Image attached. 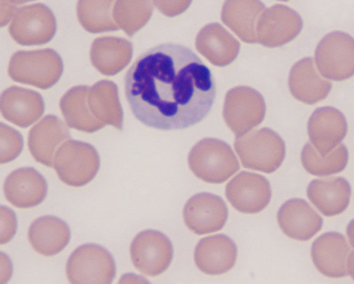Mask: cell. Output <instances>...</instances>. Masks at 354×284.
I'll return each mask as SVG.
<instances>
[{
    "instance_id": "cell-1",
    "label": "cell",
    "mask_w": 354,
    "mask_h": 284,
    "mask_svg": "<svg viewBox=\"0 0 354 284\" xmlns=\"http://www.w3.org/2000/svg\"><path fill=\"white\" fill-rule=\"evenodd\" d=\"M126 99L142 124L158 130L189 128L210 112L216 82L187 47L160 44L138 57L124 78Z\"/></svg>"
},
{
    "instance_id": "cell-2",
    "label": "cell",
    "mask_w": 354,
    "mask_h": 284,
    "mask_svg": "<svg viewBox=\"0 0 354 284\" xmlns=\"http://www.w3.org/2000/svg\"><path fill=\"white\" fill-rule=\"evenodd\" d=\"M188 163L197 178L212 184L225 182L240 167L232 148L214 138L198 141L189 151Z\"/></svg>"
},
{
    "instance_id": "cell-3",
    "label": "cell",
    "mask_w": 354,
    "mask_h": 284,
    "mask_svg": "<svg viewBox=\"0 0 354 284\" xmlns=\"http://www.w3.org/2000/svg\"><path fill=\"white\" fill-rule=\"evenodd\" d=\"M63 69L62 57L53 49L18 51L9 62L8 75L19 83L49 89L58 83Z\"/></svg>"
},
{
    "instance_id": "cell-4",
    "label": "cell",
    "mask_w": 354,
    "mask_h": 284,
    "mask_svg": "<svg viewBox=\"0 0 354 284\" xmlns=\"http://www.w3.org/2000/svg\"><path fill=\"white\" fill-rule=\"evenodd\" d=\"M235 146L245 168L271 173L279 168L286 157V144L276 132L261 128L236 139Z\"/></svg>"
},
{
    "instance_id": "cell-5",
    "label": "cell",
    "mask_w": 354,
    "mask_h": 284,
    "mask_svg": "<svg viewBox=\"0 0 354 284\" xmlns=\"http://www.w3.org/2000/svg\"><path fill=\"white\" fill-rule=\"evenodd\" d=\"M100 157L87 142L68 140L57 151L53 168L59 179L71 187H83L99 172Z\"/></svg>"
},
{
    "instance_id": "cell-6",
    "label": "cell",
    "mask_w": 354,
    "mask_h": 284,
    "mask_svg": "<svg viewBox=\"0 0 354 284\" xmlns=\"http://www.w3.org/2000/svg\"><path fill=\"white\" fill-rule=\"evenodd\" d=\"M66 272L73 284H110L115 277L116 265L102 246L88 244L73 251L66 262Z\"/></svg>"
},
{
    "instance_id": "cell-7",
    "label": "cell",
    "mask_w": 354,
    "mask_h": 284,
    "mask_svg": "<svg viewBox=\"0 0 354 284\" xmlns=\"http://www.w3.org/2000/svg\"><path fill=\"white\" fill-rule=\"evenodd\" d=\"M223 114L227 127L236 136H241L263 121L264 98L254 88L234 87L226 94Z\"/></svg>"
},
{
    "instance_id": "cell-8",
    "label": "cell",
    "mask_w": 354,
    "mask_h": 284,
    "mask_svg": "<svg viewBox=\"0 0 354 284\" xmlns=\"http://www.w3.org/2000/svg\"><path fill=\"white\" fill-rule=\"evenodd\" d=\"M319 71L328 80L344 81L354 76V39L343 31L322 37L315 49Z\"/></svg>"
},
{
    "instance_id": "cell-9",
    "label": "cell",
    "mask_w": 354,
    "mask_h": 284,
    "mask_svg": "<svg viewBox=\"0 0 354 284\" xmlns=\"http://www.w3.org/2000/svg\"><path fill=\"white\" fill-rule=\"evenodd\" d=\"M173 255L171 241L157 230L139 233L131 245L133 265L147 276H157L165 272L171 264Z\"/></svg>"
},
{
    "instance_id": "cell-10",
    "label": "cell",
    "mask_w": 354,
    "mask_h": 284,
    "mask_svg": "<svg viewBox=\"0 0 354 284\" xmlns=\"http://www.w3.org/2000/svg\"><path fill=\"white\" fill-rule=\"evenodd\" d=\"M9 31L15 42L20 45H43L55 37V15L42 4L24 6L15 12Z\"/></svg>"
},
{
    "instance_id": "cell-11",
    "label": "cell",
    "mask_w": 354,
    "mask_h": 284,
    "mask_svg": "<svg viewBox=\"0 0 354 284\" xmlns=\"http://www.w3.org/2000/svg\"><path fill=\"white\" fill-rule=\"evenodd\" d=\"M303 28L301 17L292 8L274 5L266 9L257 27L258 43L266 47H279L298 37Z\"/></svg>"
},
{
    "instance_id": "cell-12",
    "label": "cell",
    "mask_w": 354,
    "mask_h": 284,
    "mask_svg": "<svg viewBox=\"0 0 354 284\" xmlns=\"http://www.w3.org/2000/svg\"><path fill=\"white\" fill-rule=\"evenodd\" d=\"M271 195L270 182L255 172H240L226 187L227 200L236 211L245 214L261 213L270 204Z\"/></svg>"
},
{
    "instance_id": "cell-13",
    "label": "cell",
    "mask_w": 354,
    "mask_h": 284,
    "mask_svg": "<svg viewBox=\"0 0 354 284\" xmlns=\"http://www.w3.org/2000/svg\"><path fill=\"white\" fill-rule=\"evenodd\" d=\"M185 225L196 235L219 231L227 220L223 199L210 193H199L189 199L183 208Z\"/></svg>"
},
{
    "instance_id": "cell-14",
    "label": "cell",
    "mask_w": 354,
    "mask_h": 284,
    "mask_svg": "<svg viewBox=\"0 0 354 284\" xmlns=\"http://www.w3.org/2000/svg\"><path fill=\"white\" fill-rule=\"evenodd\" d=\"M352 250L348 241L336 232L325 233L312 245L311 256L319 272L331 278L349 274V258Z\"/></svg>"
},
{
    "instance_id": "cell-15",
    "label": "cell",
    "mask_w": 354,
    "mask_h": 284,
    "mask_svg": "<svg viewBox=\"0 0 354 284\" xmlns=\"http://www.w3.org/2000/svg\"><path fill=\"white\" fill-rule=\"evenodd\" d=\"M68 140H71V132L68 125L58 116L48 115L31 128L28 145L37 162L53 167L57 151Z\"/></svg>"
},
{
    "instance_id": "cell-16",
    "label": "cell",
    "mask_w": 354,
    "mask_h": 284,
    "mask_svg": "<svg viewBox=\"0 0 354 284\" xmlns=\"http://www.w3.org/2000/svg\"><path fill=\"white\" fill-rule=\"evenodd\" d=\"M288 85L295 99L309 105L324 100L332 87L331 82L321 73L311 57L303 58L292 66Z\"/></svg>"
},
{
    "instance_id": "cell-17",
    "label": "cell",
    "mask_w": 354,
    "mask_h": 284,
    "mask_svg": "<svg viewBox=\"0 0 354 284\" xmlns=\"http://www.w3.org/2000/svg\"><path fill=\"white\" fill-rule=\"evenodd\" d=\"M3 189L9 203L21 209H28L43 203L48 185L37 170L24 167L6 177Z\"/></svg>"
},
{
    "instance_id": "cell-18",
    "label": "cell",
    "mask_w": 354,
    "mask_h": 284,
    "mask_svg": "<svg viewBox=\"0 0 354 284\" xmlns=\"http://www.w3.org/2000/svg\"><path fill=\"white\" fill-rule=\"evenodd\" d=\"M308 132L316 150L326 154L342 142L347 134V123L344 114L333 107H322L310 116Z\"/></svg>"
},
{
    "instance_id": "cell-19",
    "label": "cell",
    "mask_w": 354,
    "mask_h": 284,
    "mask_svg": "<svg viewBox=\"0 0 354 284\" xmlns=\"http://www.w3.org/2000/svg\"><path fill=\"white\" fill-rule=\"evenodd\" d=\"M278 224L288 238L308 241L322 229V217L308 202L290 199L281 206L277 213Z\"/></svg>"
},
{
    "instance_id": "cell-20",
    "label": "cell",
    "mask_w": 354,
    "mask_h": 284,
    "mask_svg": "<svg viewBox=\"0 0 354 284\" xmlns=\"http://www.w3.org/2000/svg\"><path fill=\"white\" fill-rule=\"evenodd\" d=\"M238 248L224 235L207 236L198 242L194 251L196 266L204 274L220 276L235 266Z\"/></svg>"
},
{
    "instance_id": "cell-21",
    "label": "cell",
    "mask_w": 354,
    "mask_h": 284,
    "mask_svg": "<svg viewBox=\"0 0 354 284\" xmlns=\"http://www.w3.org/2000/svg\"><path fill=\"white\" fill-rule=\"evenodd\" d=\"M0 108L3 118L26 128L43 116L44 103L43 97L36 91L11 87L3 91Z\"/></svg>"
},
{
    "instance_id": "cell-22",
    "label": "cell",
    "mask_w": 354,
    "mask_h": 284,
    "mask_svg": "<svg viewBox=\"0 0 354 284\" xmlns=\"http://www.w3.org/2000/svg\"><path fill=\"white\" fill-rule=\"evenodd\" d=\"M196 48L212 64L225 67L238 57L240 43L221 24L211 23L199 30Z\"/></svg>"
},
{
    "instance_id": "cell-23",
    "label": "cell",
    "mask_w": 354,
    "mask_h": 284,
    "mask_svg": "<svg viewBox=\"0 0 354 284\" xmlns=\"http://www.w3.org/2000/svg\"><path fill=\"white\" fill-rule=\"evenodd\" d=\"M266 9L261 0H225L221 20L243 42L256 44L259 21Z\"/></svg>"
},
{
    "instance_id": "cell-24",
    "label": "cell",
    "mask_w": 354,
    "mask_h": 284,
    "mask_svg": "<svg viewBox=\"0 0 354 284\" xmlns=\"http://www.w3.org/2000/svg\"><path fill=\"white\" fill-rule=\"evenodd\" d=\"M350 183L341 177H330L310 182L308 197L325 216L339 215L348 207L351 199Z\"/></svg>"
},
{
    "instance_id": "cell-25",
    "label": "cell",
    "mask_w": 354,
    "mask_h": 284,
    "mask_svg": "<svg viewBox=\"0 0 354 284\" xmlns=\"http://www.w3.org/2000/svg\"><path fill=\"white\" fill-rule=\"evenodd\" d=\"M71 229L64 220L43 216L34 220L28 229V241L35 251L52 257L64 250L71 241Z\"/></svg>"
},
{
    "instance_id": "cell-26",
    "label": "cell",
    "mask_w": 354,
    "mask_h": 284,
    "mask_svg": "<svg viewBox=\"0 0 354 284\" xmlns=\"http://www.w3.org/2000/svg\"><path fill=\"white\" fill-rule=\"evenodd\" d=\"M87 103L93 118L104 126L112 125L122 131L123 110L117 85L112 81L101 80L88 87Z\"/></svg>"
},
{
    "instance_id": "cell-27",
    "label": "cell",
    "mask_w": 354,
    "mask_h": 284,
    "mask_svg": "<svg viewBox=\"0 0 354 284\" xmlns=\"http://www.w3.org/2000/svg\"><path fill=\"white\" fill-rule=\"evenodd\" d=\"M132 55V44L116 37H102L95 39L90 53L94 68L106 76L115 75L127 67Z\"/></svg>"
},
{
    "instance_id": "cell-28",
    "label": "cell",
    "mask_w": 354,
    "mask_h": 284,
    "mask_svg": "<svg viewBox=\"0 0 354 284\" xmlns=\"http://www.w3.org/2000/svg\"><path fill=\"white\" fill-rule=\"evenodd\" d=\"M88 85H77L62 96L59 107L66 124L75 130L93 132L105 127L91 115L87 103Z\"/></svg>"
},
{
    "instance_id": "cell-29",
    "label": "cell",
    "mask_w": 354,
    "mask_h": 284,
    "mask_svg": "<svg viewBox=\"0 0 354 284\" xmlns=\"http://www.w3.org/2000/svg\"><path fill=\"white\" fill-rule=\"evenodd\" d=\"M349 154L344 144H339L326 154H322L311 142L301 152V163L306 172L315 176H328L342 172L348 163Z\"/></svg>"
},
{
    "instance_id": "cell-30",
    "label": "cell",
    "mask_w": 354,
    "mask_h": 284,
    "mask_svg": "<svg viewBox=\"0 0 354 284\" xmlns=\"http://www.w3.org/2000/svg\"><path fill=\"white\" fill-rule=\"evenodd\" d=\"M115 0H78L77 17L85 30L91 33L117 30L113 17Z\"/></svg>"
},
{
    "instance_id": "cell-31",
    "label": "cell",
    "mask_w": 354,
    "mask_h": 284,
    "mask_svg": "<svg viewBox=\"0 0 354 284\" xmlns=\"http://www.w3.org/2000/svg\"><path fill=\"white\" fill-rule=\"evenodd\" d=\"M153 12L151 0H118L115 17L119 28L132 37L147 24Z\"/></svg>"
},
{
    "instance_id": "cell-32",
    "label": "cell",
    "mask_w": 354,
    "mask_h": 284,
    "mask_svg": "<svg viewBox=\"0 0 354 284\" xmlns=\"http://www.w3.org/2000/svg\"><path fill=\"white\" fill-rule=\"evenodd\" d=\"M0 159L1 163L11 162L21 154L24 148V139L17 130L10 126H0Z\"/></svg>"
},
{
    "instance_id": "cell-33",
    "label": "cell",
    "mask_w": 354,
    "mask_h": 284,
    "mask_svg": "<svg viewBox=\"0 0 354 284\" xmlns=\"http://www.w3.org/2000/svg\"><path fill=\"white\" fill-rule=\"evenodd\" d=\"M0 244L5 245L10 242L17 233V216L12 211L5 206H1V217H0Z\"/></svg>"
},
{
    "instance_id": "cell-34",
    "label": "cell",
    "mask_w": 354,
    "mask_h": 284,
    "mask_svg": "<svg viewBox=\"0 0 354 284\" xmlns=\"http://www.w3.org/2000/svg\"><path fill=\"white\" fill-rule=\"evenodd\" d=\"M153 1L155 6L163 15L174 17L187 10L192 0H153Z\"/></svg>"
},
{
    "instance_id": "cell-35",
    "label": "cell",
    "mask_w": 354,
    "mask_h": 284,
    "mask_svg": "<svg viewBox=\"0 0 354 284\" xmlns=\"http://www.w3.org/2000/svg\"><path fill=\"white\" fill-rule=\"evenodd\" d=\"M347 236H348L351 245L354 248V220H352L347 226Z\"/></svg>"
},
{
    "instance_id": "cell-36",
    "label": "cell",
    "mask_w": 354,
    "mask_h": 284,
    "mask_svg": "<svg viewBox=\"0 0 354 284\" xmlns=\"http://www.w3.org/2000/svg\"><path fill=\"white\" fill-rule=\"evenodd\" d=\"M349 274L354 280V251H352L349 258Z\"/></svg>"
},
{
    "instance_id": "cell-37",
    "label": "cell",
    "mask_w": 354,
    "mask_h": 284,
    "mask_svg": "<svg viewBox=\"0 0 354 284\" xmlns=\"http://www.w3.org/2000/svg\"><path fill=\"white\" fill-rule=\"evenodd\" d=\"M10 1L14 2V3H17V4H19V3H24V2L30 1V0H10Z\"/></svg>"
},
{
    "instance_id": "cell-38",
    "label": "cell",
    "mask_w": 354,
    "mask_h": 284,
    "mask_svg": "<svg viewBox=\"0 0 354 284\" xmlns=\"http://www.w3.org/2000/svg\"><path fill=\"white\" fill-rule=\"evenodd\" d=\"M280 1H289V0H280Z\"/></svg>"
}]
</instances>
